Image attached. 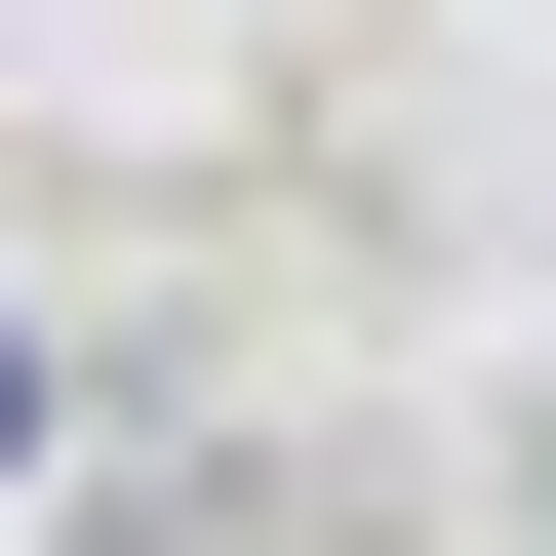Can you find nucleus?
Listing matches in <instances>:
<instances>
[{"instance_id":"1","label":"nucleus","mask_w":556,"mask_h":556,"mask_svg":"<svg viewBox=\"0 0 556 556\" xmlns=\"http://www.w3.org/2000/svg\"><path fill=\"white\" fill-rule=\"evenodd\" d=\"M40 438H80V397H40V318H0V477H40Z\"/></svg>"}]
</instances>
